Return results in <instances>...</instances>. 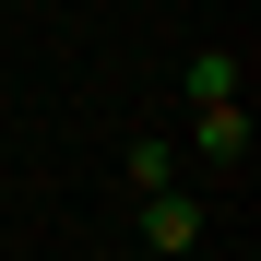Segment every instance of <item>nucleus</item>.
Instances as JSON below:
<instances>
[{
  "mask_svg": "<svg viewBox=\"0 0 261 261\" xmlns=\"http://www.w3.org/2000/svg\"><path fill=\"white\" fill-rule=\"evenodd\" d=\"M143 249H154V261H190V249H202V202H190V190H143Z\"/></svg>",
  "mask_w": 261,
  "mask_h": 261,
  "instance_id": "f257e3e1",
  "label": "nucleus"
},
{
  "mask_svg": "<svg viewBox=\"0 0 261 261\" xmlns=\"http://www.w3.org/2000/svg\"><path fill=\"white\" fill-rule=\"evenodd\" d=\"M190 143H202L214 166H238V154H249V107H238V95H226V107H190Z\"/></svg>",
  "mask_w": 261,
  "mask_h": 261,
  "instance_id": "f03ea898",
  "label": "nucleus"
},
{
  "mask_svg": "<svg viewBox=\"0 0 261 261\" xmlns=\"http://www.w3.org/2000/svg\"><path fill=\"white\" fill-rule=\"evenodd\" d=\"M178 83H190V107H226V95H238V60H226V48H190Z\"/></svg>",
  "mask_w": 261,
  "mask_h": 261,
  "instance_id": "7ed1b4c3",
  "label": "nucleus"
},
{
  "mask_svg": "<svg viewBox=\"0 0 261 261\" xmlns=\"http://www.w3.org/2000/svg\"><path fill=\"white\" fill-rule=\"evenodd\" d=\"M166 178H178V143L143 130V143H130V190H166Z\"/></svg>",
  "mask_w": 261,
  "mask_h": 261,
  "instance_id": "20e7f679",
  "label": "nucleus"
},
{
  "mask_svg": "<svg viewBox=\"0 0 261 261\" xmlns=\"http://www.w3.org/2000/svg\"><path fill=\"white\" fill-rule=\"evenodd\" d=\"M143 261H154V249H143Z\"/></svg>",
  "mask_w": 261,
  "mask_h": 261,
  "instance_id": "39448f33",
  "label": "nucleus"
}]
</instances>
